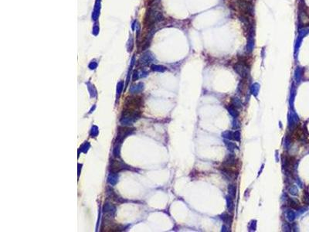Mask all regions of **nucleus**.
Instances as JSON below:
<instances>
[{"mask_svg": "<svg viewBox=\"0 0 309 232\" xmlns=\"http://www.w3.org/2000/svg\"><path fill=\"white\" fill-rule=\"evenodd\" d=\"M103 210H104V213L105 214H106L108 217H113L115 214L116 211V208L115 206H113L111 204H105L104 206V208H103Z\"/></svg>", "mask_w": 309, "mask_h": 232, "instance_id": "nucleus-5", "label": "nucleus"}, {"mask_svg": "<svg viewBox=\"0 0 309 232\" xmlns=\"http://www.w3.org/2000/svg\"><path fill=\"white\" fill-rule=\"evenodd\" d=\"M287 219L289 220L290 221L294 220V213L292 211V210H289V211H287Z\"/></svg>", "mask_w": 309, "mask_h": 232, "instance_id": "nucleus-22", "label": "nucleus"}, {"mask_svg": "<svg viewBox=\"0 0 309 232\" xmlns=\"http://www.w3.org/2000/svg\"><path fill=\"white\" fill-rule=\"evenodd\" d=\"M254 47V40L253 37H250L249 41H248V44H247V51L248 52H251L253 50V48Z\"/></svg>", "mask_w": 309, "mask_h": 232, "instance_id": "nucleus-17", "label": "nucleus"}, {"mask_svg": "<svg viewBox=\"0 0 309 232\" xmlns=\"http://www.w3.org/2000/svg\"><path fill=\"white\" fill-rule=\"evenodd\" d=\"M123 89V83L121 81L118 84V87H117V98H119V96L121 95V91Z\"/></svg>", "mask_w": 309, "mask_h": 232, "instance_id": "nucleus-20", "label": "nucleus"}, {"mask_svg": "<svg viewBox=\"0 0 309 232\" xmlns=\"http://www.w3.org/2000/svg\"><path fill=\"white\" fill-rule=\"evenodd\" d=\"M143 88H144L143 84L139 83V84H135V85L131 86V88H130V91H131V93H132V94H137V93H139V92L142 91Z\"/></svg>", "mask_w": 309, "mask_h": 232, "instance_id": "nucleus-7", "label": "nucleus"}, {"mask_svg": "<svg viewBox=\"0 0 309 232\" xmlns=\"http://www.w3.org/2000/svg\"><path fill=\"white\" fill-rule=\"evenodd\" d=\"M98 134V128L97 126H93L91 129V136L92 137H96Z\"/></svg>", "mask_w": 309, "mask_h": 232, "instance_id": "nucleus-21", "label": "nucleus"}, {"mask_svg": "<svg viewBox=\"0 0 309 232\" xmlns=\"http://www.w3.org/2000/svg\"><path fill=\"white\" fill-rule=\"evenodd\" d=\"M233 123V129H238L240 128L239 122H238L237 120H235Z\"/></svg>", "mask_w": 309, "mask_h": 232, "instance_id": "nucleus-27", "label": "nucleus"}, {"mask_svg": "<svg viewBox=\"0 0 309 232\" xmlns=\"http://www.w3.org/2000/svg\"><path fill=\"white\" fill-rule=\"evenodd\" d=\"M111 173H118L119 171L125 170V163H123L120 161H116V160H112L111 161Z\"/></svg>", "mask_w": 309, "mask_h": 232, "instance_id": "nucleus-4", "label": "nucleus"}, {"mask_svg": "<svg viewBox=\"0 0 309 232\" xmlns=\"http://www.w3.org/2000/svg\"><path fill=\"white\" fill-rule=\"evenodd\" d=\"M134 129L131 128H128V127H120L118 129V135H117V138H116V141H115V144L116 145H121V143L123 142L124 139L125 138L131 135L133 132H134Z\"/></svg>", "mask_w": 309, "mask_h": 232, "instance_id": "nucleus-2", "label": "nucleus"}, {"mask_svg": "<svg viewBox=\"0 0 309 232\" xmlns=\"http://www.w3.org/2000/svg\"><path fill=\"white\" fill-rule=\"evenodd\" d=\"M289 192L293 195H296L297 194V189L295 188V186H291L289 189Z\"/></svg>", "mask_w": 309, "mask_h": 232, "instance_id": "nucleus-26", "label": "nucleus"}, {"mask_svg": "<svg viewBox=\"0 0 309 232\" xmlns=\"http://www.w3.org/2000/svg\"><path fill=\"white\" fill-rule=\"evenodd\" d=\"M303 201H304V204H306L309 205V194H308L307 191H305V192L304 193Z\"/></svg>", "mask_w": 309, "mask_h": 232, "instance_id": "nucleus-23", "label": "nucleus"}, {"mask_svg": "<svg viewBox=\"0 0 309 232\" xmlns=\"http://www.w3.org/2000/svg\"><path fill=\"white\" fill-rule=\"evenodd\" d=\"M234 70L240 76L243 78H246L249 74V67L244 63H237L234 66Z\"/></svg>", "mask_w": 309, "mask_h": 232, "instance_id": "nucleus-3", "label": "nucleus"}, {"mask_svg": "<svg viewBox=\"0 0 309 232\" xmlns=\"http://www.w3.org/2000/svg\"><path fill=\"white\" fill-rule=\"evenodd\" d=\"M90 147V145H89V143L87 142H85L83 145L81 146V151L82 152H86L87 150H88V148Z\"/></svg>", "mask_w": 309, "mask_h": 232, "instance_id": "nucleus-24", "label": "nucleus"}, {"mask_svg": "<svg viewBox=\"0 0 309 232\" xmlns=\"http://www.w3.org/2000/svg\"><path fill=\"white\" fill-rule=\"evenodd\" d=\"M249 228L250 229H251V230H256V221H252V222L250 224V226H249Z\"/></svg>", "mask_w": 309, "mask_h": 232, "instance_id": "nucleus-28", "label": "nucleus"}, {"mask_svg": "<svg viewBox=\"0 0 309 232\" xmlns=\"http://www.w3.org/2000/svg\"><path fill=\"white\" fill-rule=\"evenodd\" d=\"M120 149H121V145L115 144L114 149H113V155H114L115 157H119L120 156Z\"/></svg>", "mask_w": 309, "mask_h": 232, "instance_id": "nucleus-18", "label": "nucleus"}, {"mask_svg": "<svg viewBox=\"0 0 309 232\" xmlns=\"http://www.w3.org/2000/svg\"><path fill=\"white\" fill-rule=\"evenodd\" d=\"M118 181V176L116 173H111L108 177V183L111 185L115 186Z\"/></svg>", "mask_w": 309, "mask_h": 232, "instance_id": "nucleus-6", "label": "nucleus"}, {"mask_svg": "<svg viewBox=\"0 0 309 232\" xmlns=\"http://www.w3.org/2000/svg\"><path fill=\"white\" fill-rule=\"evenodd\" d=\"M288 204H289L291 207L294 208V209H297L299 207V203L294 199H291V198L288 199Z\"/></svg>", "mask_w": 309, "mask_h": 232, "instance_id": "nucleus-16", "label": "nucleus"}, {"mask_svg": "<svg viewBox=\"0 0 309 232\" xmlns=\"http://www.w3.org/2000/svg\"><path fill=\"white\" fill-rule=\"evenodd\" d=\"M143 105V100L141 97H131L127 98L125 103L124 112L141 114L140 108Z\"/></svg>", "mask_w": 309, "mask_h": 232, "instance_id": "nucleus-1", "label": "nucleus"}, {"mask_svg": "<svg viewBox=\"0 0 309 232\" xmlns=\"http://www.w3.org/2000/svg\"><path fill=\"white\" fill-rule=\"evenodd\" d=\"M151 69L154 71H159V72H163L166 70V67H164L162 66H159V65H152Z\"/></svg>", "mask_w": 309, "mask_h": 232, "instance_id": "nucleus-19", "label": "nucleus"}, {"mask_svg": "<svg viewBox=\"0 0 309 232\" xmlns=\"http://www.w3.org/2000/svg\"><path fill=\"white\" fill-rule=\"evenodd\" d=\"M227 111H228V112L230 113V114L232 116V117H233V118H235V119L238 117L239 112H238V111H237V108H235V107H233V105L230 104L229 107H227Z\"/></svg>", "mask_w": 309, "mask_h": 232, "instance_id": "nucleus-9", "label": "nucleus"}, {"mask_svg": "<svg viewBox=\"0 0 309 232\" xmlns=\"http://www.w3.org/2000/svg\"><path fill=\"white\" fill-rule=\"evenodd\" d=\"M224 143L226 146V148L228 149V150H230V152H233L236 149H238V147L236 146V145L233 142H231L229 140H224Z\"/></svg>", "mask_w": 309, "mask_h": 232, "instance_id": "nucleus-10", "label": "nucleus"}, {"mask_svg": "<svg viewBox=\"0 0 309 232\" xmlns=\"http://www.w3.org/2000/svg\"><path fill=\"white\" fill-rule=\"evenodd\" d=\"M222 231H228L227 230H226V226H223V229H222Z\"/></svg>", "mask_w": 309, "mask_h": 232, "instance_id": "nucleus-29", "label": "nucleus"}, {"mask_svg": "<svg viewBox=\"0 0 309 232\" xmlns=\"http://www.w3.org/2000/svg\"><path fill=\"white\" fill-rule=\"evenodd\" d=\"M251 92H252V94H253L254 96H256L257 94H258V92H259V90H260V85H259V84H257V83H255V84H253V85L251 86Z\"/></svg>", "mask_w": 309, "mask_h": 232, "instance_id": "nucleus-14", "label": "nucleus"}, {"mask_svg": "<svg viewBox=\"0 0 309 232\" xmlns=\"http://www.w3.org/2000/svg\"><path fill=\"white\" fill-rule=\"evenodd\" d=\"M222 136L227 140H234V132L232 131H226L223 132Z\"/></svg>", "mask_w": 309, "mask_h": 232, "instance_id": "nucleus-11", "label": "nucleus"}, {"mask_svg": "<svg viewBox=\"0 0 309 232\" xmlns=\"http://www.w3.org/2000/svg\"><path fill=\"white\" fill-rule=\"evenodd\" d=\"M231 105H233V107H235L236 108H240L242 107L243 104H242L241 101L238 98H233L232 99V101H231Z\"/></svg>", "mask_w": 309, "mask_h": 232, "instance_id": "nucleus-13", "label": "nucleus"}, {"mask_svg": "<svg viewBox=\"0 0 309 232\" xmlns=\"http://www.w3.org/2000/svg\"><path fill=\"white\" fill-rule=\"evenodd\" d=\"M220 217H221L222 220L223 221L225 224H230V222H231V218H230V216L228 214L224 213V214H223L220 216Z\"/></svg>", "mask_w": 309, "mask_h": 232, "instance_id": "nucleus-15", "label": "nucleus"}, {"mask_svg": "<svg viewBox=\"0 0 309 232\" xmlns=\"http://www.w3.org/2000/svg\"><path fill=\"white\" fill-rule=\"evenodd\" d=\"M234 140L240 142V133L239 131L234 132Z\"/></svg>", "mask_w": 309, "mask_h": 232, "instance_id": "nucleus-25", "label": "nucleus"}, {"mask_svg": "<svg viewBox=\"0 0 309 232\" xmlns=\"http://www.w3.org/2000/svg\"><path fill=\"white\" fill-rule=\"evenodd\" d=\"M226 206L230 212H233L234 210V203L233 201V198L229 195L226 197Z\"/></svg>", "mask_w": 309, "mask_h": 232, "instance_id": "nucleus-8", "label": "nucleus"}, {"mask_svg": "<svg viewBox=\"0 0 309 232\" xmlns=\"http://www.w3.org/2000/svg\"><path fill=\"white\" fill-rule=\"evenodd\" d=\"M228 192H229V195L234 199L236 197V188L234 185L233 184H230L228 186Z\"/></svg>", "mask_w": 309, "mask_h": 232, "instance_id": "nucleus-12", "label": "nucleus"}]
</instances>
